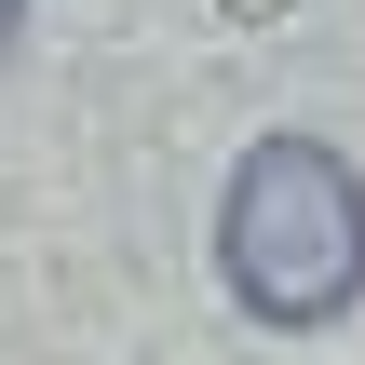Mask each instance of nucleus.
I'll return each instance as SVG.
<instances>
[{
	"label": "nucleus",
	"mask_w": 365,
	"mask_h": 365,
	"mask_svg": "<svg viewBox=\"0 0 365 365\" xmlns=\"http://www.w3.org/2000/svg\"><path fill=\"white\" fill-rule=\"evenodd\" d=\"M14 14H27V0H0V54H14Z\"/></svg>",
	"instance_id": "f03ea898"
},
{
	"label": "nucleus",
	"mask_w": 365,
	"mask_h": 365,
	"mask_svg": "<svg viewBox=\"0 0 365 365\" xmlns=\"http://www.w3.org/2000/svg\"><path fill=\"white\" fill-rule=\"evenodd\" d=\"M217 271L271 339H325L365 298V176L325 135H257L217 203Z\"/></svg>",
	"instance_id": "f257e3e1"
}]
</instances>
